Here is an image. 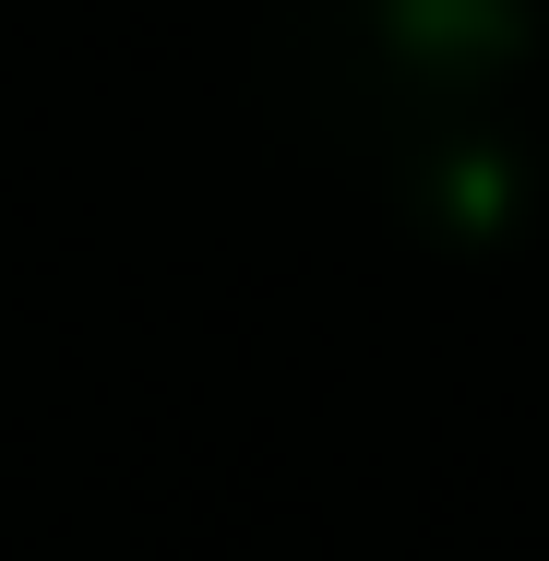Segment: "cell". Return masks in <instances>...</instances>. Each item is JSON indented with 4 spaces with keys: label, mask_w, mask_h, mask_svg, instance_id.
I'll return each instance as SVG.
<instances>
[{
    "label": "cell",
    "mask_w": 549,
    "mask_h": 561,
    "mask_svg": "<svg viewBox=\"0 0 549 561\" xmlns=\"http://www.w3.org/2000/svg\"><path fill=\"white\" fill-rule=\"evenodd\" d=\"M526 48V0H287L263 36V84L394 216L490 239L526 204V131L502 119Z\"/></svg>",
    "instance_id": "obj_1"
}]
</instances>
